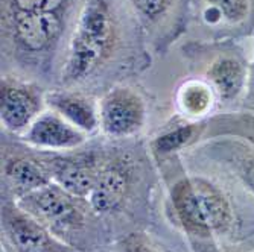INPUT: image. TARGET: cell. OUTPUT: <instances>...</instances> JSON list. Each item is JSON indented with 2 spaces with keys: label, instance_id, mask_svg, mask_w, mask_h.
Segmentation results:
<instances>
[{
  "label": "cell",
  "instance_id": "6da1fadb",
  "mask_svg": "<svg viewBox=\"0 0 254 252\" xmlns=\"http://www.w3.org/2000/svg\"><path fill=\"white\" fill-rule=\"evenodd\" d=\"M118 41L111 0H85L76 21L63 67V82L85 81L111 56Z\"/></svg>",
  "mask_w": 254,
  "mask_h": 252
},
{
  "label": "cell",
  "instance_id": "7a4b0ae2",
  "mask_svg": "<svg viewBox=\"0 0 254 252\" xmlns=\"http://www.w3.org/2000/svg\"><path fill=\"white\" fill-rule=\"evenodd\" d=\"M15 202L67 245L85 230L96 214L88 199L72 195L54 181Z\"/></svg>",
  "mask_w": 254,
  "mask_h": 252
},
{
  "label": "cell",
  "instance_id": "3957f363",
  "mask_svg": "<svg viewBox=\"0 0 254 252\" xmlns=\"http://www.w3.org/2000/svg\"><path fill=\"white\" fill-rule=\"evenodd\" d=\"M2 234L15 252H75L11 201L2 203Z\"/></svg>",
  "mask_w": 254,
  "mask_h": 252
},
{
  "label": "cell",
  "instance_id": "277c9868",
  "mask_svg": "<svg viewBox=\"0 0 254 252\" xmlns=\"http://www.w3.org/2000/svg\"><path fill=\"white\" fill-rule=\"evenodd\" d=\"M2 28L20 52L37 55L57 44L64 29V15L55 12L2 15Z\"/></svg>",
  "mask_w": 254,
  "mask_h": 252
},
{
  "label": "cell",
  "instance_id": "5b68a950",
  "mask_svg": "<svg viewBox=\"0 0 254 252\" xmlns=\"http://www.w3.org/2000/svg\"><path fill=\"white\" fill-rule=\"evenodd\" d=\"M145 119V102L131 88H114L101 101L99 126L114 139L134 135L143 128Z\"/></svg>",
  "mask_w": 254,
  "mask_h": 252
},
{
  "label": "cell",
  "instance_id": "8992f818",
  "mask_svg": "<svg viewBox=\"0 0 254 252\" xmlns=\"http://www.w3.org/2000/svg\"><path fill=\"white\" fill-rule=\"evenodd\" d=\"M132 184V172L122 158L102 159L88 202L96 214H111L125 203Z\"/></svg>",
  "mask_w": 254,
  "mask_h": 252
},
{
  "label": "cell",
  "instance_id": "52a82bcc",
  "mask_svg": "<svg viewBox=\"0 0 254 252\" xmlns=\"http://www.w3.org/2000/svg\"><path fill=\"white\" fill-rule=\"evenodd\" d=\"M43 161L48 166L54 182L72 195L88 199L102 158L96 153H70L51 155L43 158Z\"/></svg>",
  "mask_w": 254,
  "mask_h": 252
},
{
  "label": "cell",
  "instance_id": "ba28073f",
  "mask_svg": "<svg viewBox=\"0 0 254 252\" xmlns=\"http://www.w3.org/2000/svg\"><path fill=\"white\" fill-rule=\"evenodd\" d=\"M41 93L37 87L12 79H2L0 91V119L11 132L28 131L40 116Z\"/></svg>",
  "mask_w": 254,
  "mask_h": 252
},
{
  "label": "cell",
  "instance_id": "9c48e42d",
  "mask_svg": "<svg viewBox=\"0 0 254 252\" xmlns=\"http://www.w3.org/2000/svg\"><path fill=\"white\" fill-rule=\"evenodd\" d=\"M25 140L32 146L49 151H68L85 142V134L68 123L58 112H43L25 132Z\"/></svg>",
  "mask_w": 254,
  "mask_h": 252
},
{
  "label": "cell",
  "instance_id": "30bf717a",
  "mask_svg": "<svg viewBox=\"0 0 254 252\" xmlns=\"http://www.w3.org/2000/svg\"><path fill=\"white\" fill-rule=\"evenodd\" d=\"M172 207L183 230L196 240H209L213 234L207 223L193 178H181L171 189Z\"/></svg>",
  "mask_w": 254,
  "mask_h": 252
},
{
  "label": "cell",
  "instance_id": "8fae6325",
  "mask_svg": "<svg viewBox=\"0 0 254 252\" xmlns=\"http://www.w3.org/2000/svg\"><path fill=\"white\" fill-rule=\"evenodd\" d=\"M3 176L15 201L52 182L51 172L43 158L29 155H11L3 161Z\"/></svg>",
  "mask_w": 254,
  "mask_h": 252
},
{
  "label": "cell",
  "instance_id": "7c38bea8",
  "mask_svg": "<svg viewBox=\"0 0 254 252\" xmlns=\"http://www.w3.org/2000/svg\"><path fill=\"white\" fill-rule=\"evenodd\" d=\"M52 111L58 112L68 123L76 126L84 134H90L99 126V111L87 98L75 93H52L48 96Z\"/></svg>",
  "mask_w": 254,
  "mask_h": 252
},
{
  "label": "cell",
  "instance_id": "4fadbf2b",
  "mask_svg": "<svg viewBox=\"0 0 254 252\" xmlns=\"http://www.w3.org/2000/svg\"><path fill=\"white\" fill-rule=\"evenodd\" d=\"M202 203V210L212 234H225L233 225V208L224 193L212 182L202 178H193Z\"/></svg>",
  "mask_w": 254,
  "mask_h": 252
},
{
  "label": "cell",
  "instance_id": "5bb4252c",
  "mask_svg": "<svg viewBox=\"0 0 254 252\" xmlns=\"http://www.w3.org/2000/svg\"><path fill=\"white\" fill-rule=\"evenodd\" d=\"M209 78L221 99L236 98L244 87L245 70L233 58H219L209 68Z\"/></svg>",
  "mask_w": 254,
  "mask_h": 252
},
{
  "label": "cell",
  "instance_id": "9a60e30c",
  "mask_svg": "<svg viewBox=\"0 0 254 252\" xmlns=\"http://www.w3.org/2000/svg\"><path fill=\"white\" fill-rule=\"evenodd\" d=\"M180 106L189 116H204L213 103L212 88L201 82H189L180 90Z\"/></svg>",
  "mask_w": 254,
  "mask_h": 252
},
{
  "label": "cell",
  "instance_id": "2e32d148",
  "mask_svg": "<svg viewBox=\"0 0 254 252\" xmlns=\"http://www.w3.org/2000/svg\"><path fill=\"white\" fill-rule=\"evenodd\" d=\"M72 0H2V15L11 14H44L65 15Z\"/></svg>",
  "mask_w": 254,
  "mask_h": 252
},
{
  "label": "cell",
  "instance_id": "e0dca14e",
  "mask_svg": "<svg viewBox=\"0 0 254 252\" xmlns=\"http://www.w3.org/2000/svg\"><path fill=\"white\" fill-rule=\"evenodd\" d=\"M201 128L198 125H184L174 131H169L163 135H160L154 142L152 148L160 155H168L175 151H180L181 148L192 143L199 135Z\"/></svg>",
  "mask_w": 254,
  "mask_h": 252
},
{
  "label": "cell",
  "instance_id": "ac0fdd59",
  "mask_svg": "<svg viewBox=\"0 0 254 252\" xmlns=\"http://www.w3.org/2000/svg\"><path fill=\"white\" fill-rule=\"evenodd\" d=\"M227 161L242 184L254 193V149L247 151L242 146H228Z\"/></svg>",
  "mask_w": 254,
  "mask_h": 252
},
{
  "label": "cell",
  "instance_id": "d6986e66",
  "mask_svg": "<svg viewBox=\"0 0 254 252\" xmlns=\"http://www.w3.org/2000/svg\"><path fill=\"white\" fill-rule=\"evenodd\" d=\"M207 3H210L212 9L232 23L242 21L250 8V0H207Z\"/></svg>",
  "mask_w": 254,
  "mask_h": 252
},
{
  "label": "cell",
  "instance_id": "ffe728a7",
  "mask_svg": "<svg viewBox=\"0 0 254 252\" xmlns=\"http://www.w3.org/2000/svg\"><path fill=\"white\" fill-rule=\"evenodd\" d=\"M138 15L148 21H157L172 5V0H129Z\"/></svg>",
  "mask_w": 254,
  "mask_h": 252
},
{
  "label": "cell",
  "instance_id": "44dd1931",
  "mask_svg": "<svg viewBox=\"0 0 254 252\" xmlns=\"http://www.w3.org/2000/svg\"><path fill=\"white\" fill-rule=\"evenodd\" d=\"M119 252H160L145 234H129L119 245Z\"/></svg>",
  "mask_w": 254,
  "mask_h": 252
},
{
  "label": "cell",
  "instance_id": "7402d4cb",
  "mask_svg": "<svg viewBox=\"0 0 254 252\" xmlns=\"http://www.w3.org/2000/svg\"><path fill=\"white\" fill-rule=\"evenodd\" d=\"M241 126H244L245 129H248L250 132L248 134H245L247 137H248V140L254 145V119H242V122H241Z\"/></svg>",
  "mask_w": 254,
  "mask_h": 252
},
{
  "label": "cell",
  "instance_id": "603a6c76",
  "mask_svg": "<svg viewBox=\"0 0 254 252\" xmlns=\"http://www.w3.org/2000/svg\"><path fill=\"white\" fill-rule=\"evenodd\" d=\"M198 252H218L215 246L204 243V240H198Z\"/></svg>",
  "mask_w": 254,
  "mask_h": 252
}]
</instances>
